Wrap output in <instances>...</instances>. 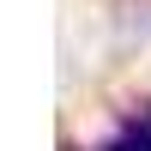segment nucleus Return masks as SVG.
<instances>
[{
  "label": "nucleus",
  "mask_w": 151,
  "mask_h": 151,
  "mask_svg": "<svg viewBox=\"0 0 151 151\" xmlns=\"http://www.w3.org/2000/svg\"><path fill=\"white\" fill-rule=\"evenodd\" d=\"M97 151H151V97L127 103L115 115V127L97 139Z\"/></svg>",
  "instance_id": "obj_1"
}]
</instances>
